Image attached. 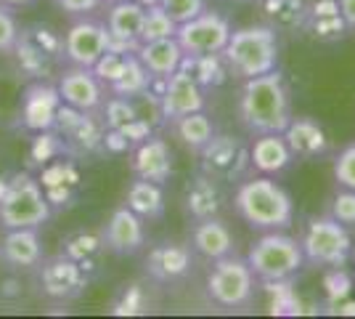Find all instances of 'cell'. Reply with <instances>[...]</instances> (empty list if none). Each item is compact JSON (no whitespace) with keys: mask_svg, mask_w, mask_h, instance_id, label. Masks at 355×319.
<instances>
[{"mask_svg":"<svg viewBox=\"0 0 355 319\" xmlns=\"http://www.w3.org/2000/svg\"><path fill=\"white\" fill-rule=\"evenodd\" d=\"M239 120L252 136L284 133L292 120L289 91L279 69L244 80L239 96Z\"/></svg>","mask_w":355,"mask_h":319,"instance_id":"6da1fadb","label":"cell"},{"mask_svg":"<svg viewBox=\"0 0 355 319\" xmlns=\"http://www.w3.org/2000/svg\"><path fill=\"white\" fill-rule=\"evenodd\" d=\"M234 208L244 224L260 231H286L295 221V205L273 176H254L234 195Z\"/></svg>","mask_w":355,"mask_h":319,"instance_id":"7a4b0ae2","label":"cell"},{"mask_svg":"<svg viewBox=\"0 0 355 319\" xmlns=\"http://www.w3.org/2000/svg\"><path fill=\"white\" fill-rule=\"evenodd\" d=\"M279 32L268 24H250L231 32L223 48V61L231 75L250 80V77L273 72L279 64Z\"/></svg>","mask_w":355,"mask_h":319,"instance_id":"3957f363","label":"cell"},{"mask_svg":"<svg viewBox=\"0 0 355 319\" xmlns=\"http://www.w3.org/2000/svg\"><path fill=\"white\" fill-rule=\"evenodd\" d=\"M53 205L45 195L40 179L30 173H14L0 186V227L40 229L51 218Z\"/></svg>","mask_w":355,"mask_h":319,"instance_id":"277c9868","label":"cell"},{"mask_svg":"<svg viewBox=\"0 0 355 319\" xmlns=\"http://www.w3.org/2000/svg\"><path fill=\"white\" fill-rule=\"evenodd\" d=\"M247 263L257 279H263L268 285H279L302 269L305 253L300 240L289 237L286 231H266L250 247Z\"/></svg>","mask_w":355,"mask_h":319,"instance_id":"5b68a950","label":"cell"},{"mask_svg":"<svg viewBox=\"0 0 355 319\" xmlns=\"http://www.w3.org/2000/svg\"><path fill=\"white\" fill-rule=\"evenodd\" d=\"M19 69L32 80H45L64 59V38L48 24H30L19 30L14 51Z\"/></svg>","mask_w":355,"mask_h":319,"instance_id":"8992f818","label":"cell"},{"mask_svg":"<svg viewBox=\"0 0 355 319\" xmlns=\"http://www.w3.org/2000/svg\"><path fill=\"white\" fill-rule=\"evenodd\" d=\"M300 245H302L305 261H311L315 266H326V269L345 266L353 256L350 229L342 227L340 221H334L331 215L311 218L305 231H302Z\"/></svg>","mask_w":355,"mask_h":319,"instance_id":"52a82bcc","label":"cell"},{"mask_svg":"<svg viewBox=\"0 0 355 319\" xmlns=\"http://www.w3.org/2000/svg\"><path fill=\"white\" fill-rule=\"evenodd\" d=\"M212 272L207 274V295L220 309H241L254 295V272L247 259H236L234 253L220 261H212Z\"/></svg>","mask_w":355,"mask_h":319,"instance_id":"ba28073f","label":"cell"},{"mask_svg":"<svg viewBox=\"0 0 355 319\" xmlns=\"http://www.w3.org/2000/svg\"><path fill=\"white\" fill-rule=\"evenodd\" d=\"M231 32L234 30L225 16L205 8L199 16L178 24L175 40L180 43L186 56H209V54H223Z\"/></svg>","mask_w":355,"mask_h":319,"instance_id":"9c48e42d","label":"cell"},{"mask_svg":"<svg viewBox=\"0 0 355 319\" xmlns=\"http://www.w3.org/2000/svg\"><path fill=\"white\" fill-rule=\"evenodd\" d=\"M199 165L202 173L218 181H236L250 167V149L228 133H215L199 149Z\"/></svg>","mask_w":355,"mask_h":319,"instance_id":"30bf717a","label":"cell"},{"mask_svg":"<svg viewBox=\"0 0 355 319\" xmlns=\"http://www.w3.org/2000/svg\"><path fill=\"white\" fill-rule=\"evenodd\" d=\"M59 96L67 106L77 112H90L96 115L106 101V85L104 80L93 72V67H77L69 64L67 69L59 72Z\"/></svg>","mask_w":355,"mask_h":319,"instance_id":"8fae6325","label":"cell"},{"mask_svg":"<svg viewBox=\"0 0 355 319\" xmlns=\"http://www.w3.org/2000/svg\"><path fill=\"white\" fill-rule=\"evenodd\" d=\"M40 288L51 301H74L88 288V272L80 261L69 256H53L48 261H40Z\"/></svg>","mask_w":355,"mask_h":319,"instance_id":"7c38bea8","label":"cell"},{"mask_svg":"<svg viewBox=\"0 0 355 319\" xmlns=\"http://www.w3.org/2000/svg\"><path fill=\"white\" fill-rule=\"evenodd\" d=\"M112 48V35L104 22L80 19L64 35V59L77 67H96V61Z\"/></svg>","mask_w":355,"mask_h":319,"instance_id":"4fadbf2b","label":"cell"},{"mask_svg":"<svg viewBox=\"0 0 355 319\" xmlns=\"http://www.w3.org/2000/svg\"><path fill=\"white\" fill-rule=\"evenodd\" d=\"M199 109H205V88L180 64L175 72L164 80L162 96H159V117L164 122H175Z\"/></svg>","mask_w":355,"mask_h":319,"instance_id":"5bb4252c","label":"cell"},{"mask_svg":"<svg viewBox=\"0 0 355 319\" xmlns=\"http://www.w3.org/2000/svg\"><path fill=\"white\" fill-rule=\"evenodd\" d=\"M61 96L59 88L45 83V80H35L32 85H27V91L21 96V106H19V117H21V125L27 131H51L53 122L59 117L61 109Z\"/></svg>","mask_w":355,"mask_h":319,"instance_id":"9a60e30c","label":"cell"},{"mask_svg":"<svg viewBox=\"0 0 355 319\" xmlns=\"http://www.w3.org/2000/svg\"><path fill=\"white\" fill-rule=\"evenodd\" d=\"M146 6L141 0H119L112 3L106 14V30L112 35V48L122 54H135L141 46V27H144Z\"/></svg>","mask_w":355,"mask_h":319,"instance_id":"2e32d148","label":"cell"},{"mask_svg":"<svg viewBox=\"0 0 355 319\" xmlns=\"http://www.w3.org/2000/svg\"><path fill=\"white\" fill-rule=\"evenodd\" d=\"M104 247H109L117 256H135L144 243H146V231H144V218L133 213L128 205H122L109 215L104 227Z\"/></svg>","mask_w":355,"mask_h":319,"instance_id":"e0dca14e","label":"cell"},{"mask_svg":"<svg viewBox=\"0 0 355 319\" xmlns=\"http://www.w3.org/2000/svg\"><path fill=\"white\" fill-rule=\"evenodd\" d=\"M133 173L135 179H146L154 183H164L173 176V154L164 138L148 136L141 144H135Z\"/></svg>","mask_w":355,"mask_h":319,"instance_id":"ac0fdd59","label":"cell"},{"mask_svg":"<svg viewBox=\"0 0 355 319\" xmlns=\"http://www.w3.org/2000/svg\"><path fill=\"white\" fill-rule=\"evenodd\" d=\"M191 247L180 243H162L148 250L146 272L157 279V282H175L180 277L191 272Z\"/></svg>","mask_w":355,"mask_h":319,"instance_id":"d6986e66","label":"cell"},{"mask_svg":"<svg viewBox=\"0 0 355 319\" xmlns=\"http://www.w3.org/2000/svg\"><path fill=\"white\" fill-rule=\"evenodd\" d=\"M236 247V240L231 234V229L220 221V215L215 218H205L196 221V227L191 231V250L199 253L207 261H220L225 256H231Z\"/></svg>","mask_w":355,"mask_h":319,"instance_id":"ffe728a7","label":"cell"},{"mask_svg":"<svg viewBox=\"0 0 355 319\" xmlns=\"http://www.w3.org/2000/svg\"><path fill=\"white\" fill-rule=\"evenodd\" d=\"M295 154L289 149L284 133H263L254 136V144L250 147V165L263 176H279L292 165Z\"/></svg>","mask_w":355,"mask_h":319,"instance_id":"44dd1931","label":"cell"},{"mask_svg":"<svg viewBox=\"0 0 355 319\" xmlns=\"http://www.w3.org/2000/svg\"><path fill=\"white\" fill-rule=\"evenodd\" d=\"M0 259L11 269H32L40 266L43 261V247L37 229H6V237L0 245Z\"/></svg>","mask_w":355,"mask_h":319,"instance_id":"7402d4cb","label":"cell"},{"mask_svg":"<svg viewBox=\"0 0 355 319\" xmlns=\"http://www.w3.org/2000/svg\"><path fill=\"white\" fill-rule=\"evenodd\" d=\"M223 189L220 181L212 179L207 173L193 176L189 186H186V213L193 221H205V218H215L223 211Z\"/></svg>","mask_w":355,"mask_h":319,"instance_id":"603a6c76","label":"cell"},{"mask_svg":"<svg viewBox=\"0 0 355 319\" xmlns=\"http://www.w3.org/2000/svg\"><path fill=\"white\" fill-rule=\"evenodd\" d=\"M135 56L148 69L151 77H170L178 67L183 64L186 54L175 38H164V40H148L135 48Z\"/></svg>","mask_w":355,"mask_h":319,"instance_id":"cb8c5ba5","label":"cell"},{"mask_svg":"<svg viewBox=\"0 0 355 319\" xmlns=\"http://www.w3.org/2000/svg\"><path fill=\"white\" fill-rule=\"evenodd\" d=\"M284 138H286L292 154L302 157V160H313V157L324 154L329 147L326 131L311 117H292L286 131H284Z\"/></svg>","mask_w":355,"mask_h":319,"instance_id":"d4e9b609","label":"cell"},{"mask_svg":"<svg viewBox=\"0 0 355 319\" xmlns=\"http://www.w3.org/2000/svg\"><path fill=\"white\" fill-rule=\"evenodd\" d=\"M302 30L311 32L313 40L318 43H334L340 40L347 24L340 14L337 0H315L313 6H308V16H305V27Z\"/></svg>","mask_w":355,"mask_h":319,"instance_id":"484cf974","label":"cell"},{"mask_svg":"<svg viewBox=\"0 0 355 319\" xmlns=\"http://www.w3.org/2000/svg\"><path fill=\"white\" fill-rule=\"evenodd\" d=\"M263 24L276 32H300L305 27L308 3L305 0H254Z\"/></svg>","mask_w":355,"mask_h":319,"instance_id":"4316f807","label":"cell"},{"mask_svg":"<svg viewBox=\"0 0 355 319\" xmlns=\"http://www.w3.org/2000/svg\"><path fill=\"white\" fill-rule=\"evenodd\" d=\"M125 205L133 213H138L141 218H159L164 213V195H162V183L146 181V179H135L128 189V197Z\"/></svg>","mask_w":355,"mask_h":319,"instance_id":"83f0119b","label":"cell"},{"mask_svg":"<svg viewBox=\"0 0 355 319\" xmlns=\"http://www.w3.org/2000/svg\"><path fill=\"white\" fill-rule=\"evenodd\" d=\"M148 85H151L148 69L141 64V59L135 54H130L128 61H125L122 75L109 85V91L114 93V96H122V99H141L148 91Z\"/></svg>","mask_w":355,"mask_h":319,"instance_id":"f1b7e54d","label":"cell"},{"mask_svg":"<svg viewBox=\"0 0 355 319\" xmlns=\"http://www.w3.org/2000/svg\"><path fill=\"white\" fill-rule=\"evenodd\" d=\"M173 125H175V133H178V138L183 141V147L191 149V152H199L209 138L215 136V128H212L209 117L205 115V109L191 112V115H186V117L175 120Z\"/></svg>","mask_w":355,"mask_h":319,"instance_id":"f546056e","label":"cell"},{"mask_svg":"<svg viewBox=\"0 0 355 319\" xmlns=\"http://www.w3.org/2000/svg\"><path fill=\"white\" fill-rule=\"evenodd\" d=\"M183 67L193 75V80L207 91V88H218L228 77V67L223 61V54H209V56H186Z\"/></svg>","mask_w":355,"mask_h":319,"instance_id":"4dcf8cb0","label":"cell"},{"mask_svg":"<svg viewBox=\"0 0 355 319\" xmlns=\"http://www.w3.org/2000/svg\"><path fill=\"white\" fill-rule=\"evenodd\" d=\"M178 24L167 16L159 3L146 6V16H144V27H141V43L148 40H164V38H175Z\"/></svg>","mask_w":355,"mask_h":319,"instance_id":"1f68e13d","label":"cell"},{"mask_svg":"<svg viewBox=\"0 0 355 319\" xmlns=\"http://www.w3.org/2000/svg\"><path fill=\"white\" fill-rule=\"evenodd\" d=\"M138 109H135L133 99H122V96H112L104 101V122L109 131H128L135 120H138Z\"/></svg>","mask_w":355,"mask_h":319,"instance_id":"d6a6232c","label":"cell"},{"mask_svg":"<svg viewBox=\"0 0 355 319\" xmlns=\"http://www.w3.org/2000/svg\"><path fill=\"white\" fill-rule=\"evenodd\" d=\"M104 247V237H96V234H85V231H77L72 237H67V243H64V256H69V259L80 261L83 266L88 263V259L93 253H98Z\"/></svg>","mask_w":355,"mask_h":319,"instance_id":"836d02e7","label":"cell"},{"mask_svg":"<svg viewBox=\"0 0 355 319\" xmlns=\"http://www.w3.org/2000/svg\"><path fill=\"white\" fill-rule=\"evenodd\" d=\"M329 215H331L334 221H340L342 227L355 229V192L353 189H345V186H342V192H337V195L331 197Z\"/></svg>","mask_w":355,"mask_h":319,"instance_id":"e575fe53","label":"cell"},{"mask_svg":"<svg viewBox=\"0 0 355 319\" xmlns=\"http://www.w3.org/2000/svg\"><path fill=\"white\" fill-rule=\"evenodd\" d=\"M157 3L167 11V16H170L175 24H183V22L199 16L207 8V0H157Z\"/></svg>","mask_w":355,"mask_h":319,"instance_id":"d590c367","label":"cell"},{"mask_svg":"<svg viewBox=\"0 0 355 319\" xmlns=\"http://www.w3.org/2000/svg\"><path fill=\"white\" fill-rule=\"evenodd\" d=\"M19 22L14 16L11 6H3L0 3V56H8L14 51L16 40H19Z\"/></svg>","mask_w":355,"mask_h":319,"instance_id":"8d00e7d4","label":"cell"},{"mask_svg":"<svg viewBox=\"0 0 355 319\" xmlns=\"http://www.w3.org/2000/svg\"><path fill=\"white\" fill-rule=\"evenodd\" d=\"M334 179H337L340 186L355 192V141L347 144L340 152V157L334 160Z\"/></svg>","mask_w":355,"mask_h":319,"instance_id":"74e56055","label":"cell"},{"mask_svg":"<svg viewBox=\"0 0 355 319\" xmlns=\"http://www.w3.org/2000/svg\"><path fill=\"white\" fill-rule=\"evenodd\" d=\"M144 309H146L144 290L138 288V285H133V288H128V293L122 295V301L117 304L114 314H144Z\"/></svg>","mask_w":355,"mask_h":319,"instance_id":"f35d334b","label":"cell"},{"mask_svg":"<svg viewBox=\"0 0 355 319\" xmlns=\"http://www.w3.org/2000/svg\"><path fill=\"white\" fill-rule=\"evenodd\" d=\"M326 293H329V298H331V301L345 298V295L350 293V277L342 272V266L331 269V274L326 277Z\"/></svg>","mask_w":355,"mask_h":319,"instance_id":"ab89813d","label":"cell"},{"mask_svg":"<svg viewBox=\"0 0 355 319\" xmlns=\"http://www.w3.org/2000/svg\"><path fill=\"white\" fill-rule=\"evenodd\" d=\"M61 8L67 11V14H72V16H85L90 14V11H96L104 0H56Z\"/></svg>","mask_w":355,"mask_h":319,"instance_id":"60d3db41","label":"cell"},{"mask_svg":"<svg viewBox=\"0 0 355 319\" xmlns=\"http://www.w3.org/2000/svg\"><path fill=\"white\" fill-rule=\"evenodd\" d=\"M337 6H340V14L347 30H355V0H337Z\"/></svg>","mask_w":355,"mask_h":319,"instance_id":"b9f144b4","label":"cell"},{"mask_svg":"<svg viewBox=\"0 0 355 319\" xmlns=\"http://www.w3.org/2000/svg\"><path fill=\"white\" fill-rule=\"evenodd\" d=\"M3 6H11V8H16V6H27V3H32V0H0Z\"/></svg>","mask_w":355,"mask_h":319,"instance_id":"7bdbcfd3","label":"cell"},{"mask_svg":"<svg viewBox=\"0 0 355 319\" xmlns=\"http://www.w3.org/2000/svg\"><path fill=\"white\" fill-rule=\"evenodd\" d=\"M350 259H353V261H355V245H353V256H350Z\"/></svg>","mask_w":355,"mask_h":319,"instance_id":"ee69618b","label":"cell"},{"mask_svg":"<svg viewBox=\"0 0 355 319\" xmlns=\"http://www.w3.org/2000/svg\"><path fill=\"white\" fill-rule=\"evenodd\" d=\"M109 3H119V0H109Z\"/></svg>","mask_w":355,"mask_h":319,"instance_id":"f6af8a7d","label":"cell"}]
</instances>
